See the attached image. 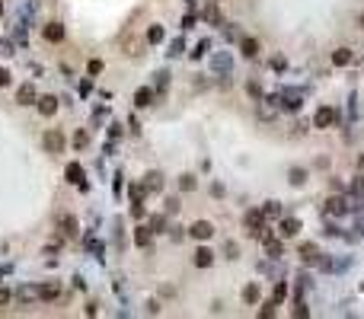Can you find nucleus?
<instances>
[{"instance_id": "41", "label": "nucleus", "mask_w": 364, "mask_h": 319, "mask_svg": "<svg viewBox=\"0 0 364 319\" xmlns=\"http://www.w3.org/2000/svg\"><path fill=\"white\" fill-rule=\"evenodd\" d=\"M166 211H169V214L179 211V201H176V198H169V201H166Z\"/></svg>"}, {"instance_id": "10", "label": "nucleus", "mask_w": 364, "mask_h": 319, "mask_svg": "<svg viewBox=\"0 0 364 319\" xmlns=\"http://www.w3.org/2000/svg\"><path fill=\"white\" fill-rule=\"evenodd\" d=\"M64 175H67V182H70V185L86 182V179H83V166H80V163H67V173H64Z\"/></svg>"}, {"instance_id": "24", "label": "nucleus", "mask_w": 364, "mask_h": 319, "mask_svg": "<svg viewBox=\"0 0 364 319\" xmlns=\"http://www.w3.org/2000/svg\"><path fill=\"white\" fill-rule=\"evenodd\" d=\"M150 230H153V233H163V230H166V217H163V214L150 217Z\"/></svg>"}, {"instance_id": "15", "label": "nucleus", "mask_w": 364, "mask_h": 319, "mask_svg": "<svg viewBox=\"0 0 364 319\" xmlns=\"http://www.w3.org/2000/svg\"><path fill=\"white\" fill-rule=\"evenodd\" d=\"M211 262H214V252L201 246V249L195 252V265H198V268H211Z\"/></svg>"}, {"instance_id": "33", "label": "nucleus", "mask_w": 364, "mask_h": 319, "mask_svg": "<svg viewBox=\"0 0 364 319\" xmlns=\"http://www.w3.org/2000/svg\"><path fill=\"white\" fill-rule=\"evenodd\" d=\"M284 294H288V287H284V284H278V287H275V294H272V300H278V303H281V300H284Z\"/></svg>"}, {"instance_id": "5", "label": "nucleus", "mask_w": 364, "mask_h": 319, "mask_svg": "<svg viewBox=\"0 0 364 319\" xmlns=\"http://www.w3.org/2000/svg\"><path fill=\"white\" fill-rule=\"evenodd\" d=\"M189 236H192V239H211V236H214V223L195 221V223L189 227Z\"/></svg>"}, {"instance_id": "4", "label": "nucleus", "mask_w": 364, "mask_h": 319, "mask_svg": "<svg viewBox=\"0 0 364 319\" xmlns=\"http://www.w3.org/2000/svg\"><path fill=\"white\" fill-rule=\"evenodd\" d=\"M35 99H38L35 83H23L16 90V106H35Z\"/></svg>"}, {"instance_id": "38", "label": "nucleus", "mask_w": 364, "mask_h": 319, "mask_svg": "<svg viewBox=\"0 0 364 319\" xmlns=\"http://www.w3.org/2000/svg\"><path fill=\"white\" fill-rule=\"evenodd\" d=\"M90 93H93V83H90V80H83V83H80V96H90Z\"/></svg>"}, {"instance_id": "11", "label": "nucleus", "mask_w": 364, "mask_h": 319, "mask_svg": "<svg viewBox=\"0 0 364 319\" xmlns=\"http://www.w3.org/2000/svg\"><path fill=\"white\" fill-rule=\"evenodd\" d=\"M150 239H153V230H150V227H137V230H134V246L147 249V246H150Z\"/></svg>"}, {"instance_id": "22", "label": "nucleus", "mask_w": 364, "mask_h": 319, "mask_svg": "<svg viewBox=\"0 0 364 319\" xmlns=\"http://www.w3.org/2000/svg\"><path fill=\"white\" fill-rule=\"evenodd\" d=\"M300 255H303V262H316V246H313V243H303V246H300Z\"/></svg>"}, {"instance_id": "32", "label": "nucleus", "mask_w": 364, "mask_h": 319, "mask_svg": "<svg viewBox=\"0 0 364 319\" xmlns=\"http://www.w3.org/2000/svg\"><path fill=\"white\" fill-rule=\"evenodd\" d=\"M303 179H307V173H303V169H291V182H294V185H300Z\"/></svg>"}, {"instance_id": "17", "label": "nucleus", "mask_w": 364, "mask_h": 319, "mask_svg": "<svg viewBox=\"0 0 364 319\" xmlns=\"http://www.w3.org/2000/svg\"><path fill=\"white\" fill-rule=\"evenodd\" d=\"M240 51H243V58H256V54H259V42H256V38H243Z\"/></svg>"}, {"instance_id": "14", "label": "nucleus", "mask_w": 364, "mask_h": 319, "mask_svg": "<svg viewBox=\"0 0 364 319\" xmlns=\"http://www.w3.org/2000/svg\"><path fill=\"white\" fill-rule=\"evenodd\" d=\"M332 64H335V67H348V64H351V51H348V48H335V51H332Z\"/></svg>"}, {"instance_id": "19", "label": "nucleus", "mask_w": 364, "mask_h": 319, "mask_svg": "<svg viewBox=\"0 0 364 319\" xmlns=\"http://www.w3.org/2000/svg\"><path fill=\"white\" fill-rule=\"evenodd\" d=\"M16 297H19L23 303H32V300L38 297V287H29V284H26V287H19V290H16Z\"/></svg>"}, {"instance_id": "23", "label": "nucleus", "mask_w": 364, "mask_h": 319, "mask_svg": "<svg viewBox=\"0 0 364 319\" xmlns=\"http://www.w3.org/2000/svg\"><path fill=\"white\" fill-rule=\"evenodd\" d=\"M262 239H265V249H268V255H281V243H278V239H272V236H262Z\"/></svg>"}, {"instance_id": "8", "label": "nucleus", "mask_w": 364, "mask_h": 319, "mask_svg": "<svg viewBox=\"0 0 364 319\" xmlns=\"http://www.w3.org/2000/svg\"><path fill=\"white\" fill-rule=\"evenodd\" d=\"M332 122H335V109H329V106L316 109V115H313V125H316V128H329Z\"/></svg>"}, {"instance_id": "40", "label": "nucleus", "mask_w": 364, "mask_h": 319, "mask_svg": "<svg viewBox=\"0 0 364 319\" xmlns=\"http://www.w3.org/2000/svg\"><path fill=\"white\" fill-rule=\"evenodd\" d=\"M205 51H208V42H201V45H198L195 51H192V58H201V54H205Z\"/></svg>"}, {"instance_id": "1", "label": "nucleus", "mask_w": 364, "mask_h": 319, "mask_svg": "<svg viewBox=\"0 0 364 319\" xmlns=\"http://www.w3.org/2000/svg\"><path fill=\"white\" fill-rule=\"evenodd\" d=\"M64 144H67V137H64L61 128H48L45 134H42V147H45V153H51V157L64 153Z\"/></svg>"}, {"instance_id": "13", "label": "nucleus", "mask_w": 364, "mask_h": 319, "mask_svg": "<svg viewBox=\"0 0 364 319\" xmlns=\"http://www.w3.org/2000/svg\"><path fill=\"white\" fill-rule=\"evenodd\" d=\"M153 102V90H147V86H141V90L134 93V106L137 109H147Z\"/></svg>"}, {"instance_id": "37", "label": "nucleus", "mask_w": 364, "mask_h": 319, "mask_svg": "<svg viewBox=\"0 0 364 319\" xmlns=\"http://www.w3.org/2000/svg\"><path fill=\"white\" fill-rule=\"evenodd\" d=\"M131 214H134V217H144V205H141V201H134V205H131Z\"/></svg>"}, {"instance_id": "30", "label": "nucleus", "mask_w": 364, "mask_h": 319, "mask_svg": "<svg viewBox=\"0 0 364 319\" xmlns=\"http://www.w3.org/2000/svg\"><path fill=\"white\" fill-rule=\"evenodd\" d=\"M275 306H278V300H268V303L262 306V310H259V316H262V319H268V316L275 313Z\"/></svg>"}, {"instance_id": "7", "label": "nucleus", "mask_w": 364, "mask_h": 319, "mask_svg": "<svg viewBox=\"0 0 364 319\" xmlns=\"http://www.w3.org/2000/svg\"><path fill=\"white\" fill-rule=\"evenodd\" d=\"M58 227H61V233L67 236V239H74V236L80 233V221H77L74 214H64V217H61V223H58Z\"/></svg>"}, {"instance_id": "36", "label": "nucleus", "mask_w": 364, "mask_h": 319, "mask_svg": "<svg viewBox=\"0 0 364 319\" xmlns=\"http://www.w3.org/2000/svg\"><path fill=\"white\" fill-rule=\"evenodd\" d=\"M90 74H93V77L102 74V61H96V58H93V61H90Z\"/></svg>"}, {"instance_id": "2", "label": "nucleus", "mask_w": 364, "mask_h": 319, "mask_svg": "<svg viewBox=\"0 0 364 319\" xmlns=\"http://www.w3.org/2000/svg\"><path fill=\"white\" fill-rule=\"evenodd\" d=\"M42 35H45V42H51V45H61L67 32H64V26H61L58 19H51V23H45V26H42Z\"/></svg>"}, {"instance_id": "26", "label": "nucleus", "mask_w": 364, "mask_h": 319, "mask_svg": "<svg viewBox=\"0 0 364 319\" xmlns=\"http://www.w3.org/2000/svg\"><path fill=\"white\" fill-rule=\"evenodd\" d=\"M262 214H265V217H278V214H281V205H278V201H268V205L262 207Z\"/></svg>"}, {"instance_id": "29", "label": "nucleus", "mask_w": 364, "mask_h": 319, "mask_svg": "<svg viewBox=\"0 0 364 319\" xmlns=\"http://www.w3.org/2000/svg\"><path fill=\"white\" fill-rule=\"evenodd\" d=\"M179 189H182V191H192V189H195V175H182V179H179Z\"/></svg>"}, {"instance_id": "39", "label": "nucleus", "mask_w": 364, "mask_h": 319, "mask_svg": "<svg viewBox=\"0 0 364 319\" xmlns=\"http://www.w3.org/2000/svg\"><path fill=\"white\" fill-rule=\"evenodd\" d=\"M246 90H249V96H256V99L262 96V86H259V83H249V86H246Z\"/></svg>"}, {"instance_id": "12", "label": "nucleus", "mask_w": 364, "mask_h": 319, "mask_svg": "<svg viewBox=\"0 0 364 319\" xmlns=\"http://www.w3.org/2000/svg\"><path fill=\"white\" fill-rule=\"evenodd\" d=\"M61 297V284H42L38 287V300H58Z\"/></svg>"}, {"instance_id": "9", "label": "nucleus", "mask_w": 364, "mask_h": 319, "mask_svg": "<svg viewBox=\"0 0 364 319\" xmlns=\"http://www.w3.org/2000/svg\"><path fill=\"white\" fill-rule=\"evenodd\" d=\"M323 214H345V198H339V195L326 198V205H323Z\"/></svg>"}, {"instance_id": "42", "label": "nucleus", "mask_w": 364, "mask_h": 319, "mask_svg": "<svg viewBox=\"0 0 364 319\" xmlns=\"http://www.w3.org/2000/svg\"><path fill=\"white\" fill-rule=\"evenodd\" d=\"M118 134H121V128H118V125H112V128H109V141H115Z\"/></svg>"}, {"instance_id": "45", "label": "nucleus", "mask_w": 364, "mask_h": 319, "mask_svg": "<svg viewBox=\"0 0 364 319\" xmlns=\"http://www.w3.org/2000/svg\"><path fill=\"white\" fill-rule=\"evenodd\" d=\"M0 16H3V3H0Z\"/></svg>"}, {"instance_id": "16", "label": "nucleus", "mask_w": 364, "mask_h": 319, "mask_svg": "<svg viewBox=\"0 0 364 319\" xmlns=\"http://www.w3.org/2000/svg\"><path fill=\"white\" fill-rule=\"evenodd\" d=\"M144 189L147 191H160V189H163V175H160V173H147L144 175Z\"/></svg>"}, {"instance_id": "28", "label": "nucleus", "mask_w": 364, "mask_h": 319, "mask_svg": "<svg viewBox=\"0 0 364 319\" xmlns=\"http://www.w3.org/2000/svg\"><path fill=\"white\" fill-rule=\"evenodd\" d=\"M144 185H131V205H134V201H144Z\"/></svg>"}, {"instance_id": "43", "label": "nucleus", "mask_w": 364, "mask_h": 319, "mask_svg": "<svg viewBox=\"0 0 364 319\" xmlns=\"http://www.w3.org/2000/svg\"><path fill=\"white\" fill-rule=\"evenodd\" d=\"M358 166H361V169H364V157H361V160H358Z\"/></svg>"}, {"instance_id": "35", "label": "nucleus", "mask_w": 364, "mask_h": 319, "mask_svg": "<svg viewBox=\"0 0 364 319\" xmlns=\"http://www.w3.org/2000/svg\"><path fill=\"white\" fill-rule=\"evenodd\" d=\"M10 80H13V77H10V70L0 67V86H10Z\"/></svg>"}, {"instance_id": "25", "label": "nucleus", "mask_w": 364, "mask_h": 319, "mask_svg": "<svg viewBox=\"0 0 364 319\" xmlns=\"http://www.w3.org/2000/svg\"><path fill=\"white\" fill-rule=\"evenodd\" d=\"M243 300H246V303H256V300H259V287H256V284L243 287Z\"/></svg>"}, {"instance_id": "3", "label": "nucleus", "mask_w": 364, "mask_h": 319, "mask_svg": "<svg viewBox=\"0 0 364 319\" xmlns=\"http://www.w3.org/2000/svg\"><path fill=\"white\" fill-rule=\"evenodd\" d=\"M246 227L252 236H265V214L262 211H249L246 214Z\"/></svg>"}, {"instance_id": "31", "label": "nucleus", "mask_w": 364, "mask_h": 319, "mask_svg": "<svg viewBox=\"0 0 364 319\" xmlns=\"http://www.w3.org/2000/svg\"><path fill=\"white\" fill-rule=\"evenodd\" d=\"M205 19H208V23H220V13H217V7H208V10H205Z\"/></svg>"}, {"instance_id": "20", "label": "nucleus", "mask_w": 364, "mask_h": 319, "mask_svg": "<svg viewBox=\"0 0 364 319\" xmlns=\"http://www.w3.org/2000/svg\"><path fill=\"white\" fill-rule=\"evenodd\" d=\"M147 42L160 45V42H163V26H150V29H147Z\"/></svg>"}, {"instance_id": "6", "label": "nucleus", "mask_w": 364, "mask_h": 319, "mask_svg": "<svg viewBox=\"0 0 364 319\" xmlns=\"http://www.w3.org/2000/svg\"><path fill=\"white\" fill-rule=\"evenodd\" d=\"M35 109H38V115L51 118V115L58 112V96H38L35 99Z\"/></svg>"}, {"instance_id": "21", "label": "nucleus", "mask_w": 364, "mask_h": 319, "mask_svg": "<svg viewBox=\"0 0 364 319\" xmlns=\"http://www.w3.org/2000/svg\"><path fill=\"white\" fill-rule=\"evenodd\" d=\"M86 144H90V134H86V128H80V131L74 134V147H77V150H83Z\"/></svg>"}, {"instance_id": "27", "label": "nucleus", "mask_w": 364, "mask_h": 319, "mask_svg": "<svg viewBox=\"0 0 364 319\" xmlns=\"http://www.w3.org/2000/svg\"><path fill=\"white\" fill-rule=\"evenodd\" d=\"M13 290H10V287H0V306H10V303H13Z\"/></svg>"}, {"instance_id": "44", "label": "nucleus", "mask_w": 364, "mask_h": 319, "mask_svg": "<svg viewBox=\"0 0 364 319\" xmlns=\"http://www.w3.org/2000/svg\"><path fill=\"white\" fill-rule=\"evenodd\" d=\"M361 29H364V13H361Z\"/></svg>"}, {"instance_id": "34", "label": "nucleus", "mask_w": 364, "mask_h": 319, "mask_svg": "<svg viewBox=\"0 0 364 319\" xmlns=\"http://www.w3.org/2000/svg\"><path fill=\"white\" fill-rule=\"evenodd\" d=\"M351 191H355V195H361V198H364V179H355V182H351Z\"/></svg>"}, {"instance_id": "18", "label": "nucleus", "mask_w": 364, "mask_h": 319, "mask_svg": "<svg viewBox=\"0 0 364 319\" xmlns=\"http://www.w3.org/2000/svg\"><path fill=\"white\" fill-rule=\"evenodd\" d=\"M297 230H300V223H297L294 217H284V221H281V236H297Z\"/></svg>"}]
</instances>
